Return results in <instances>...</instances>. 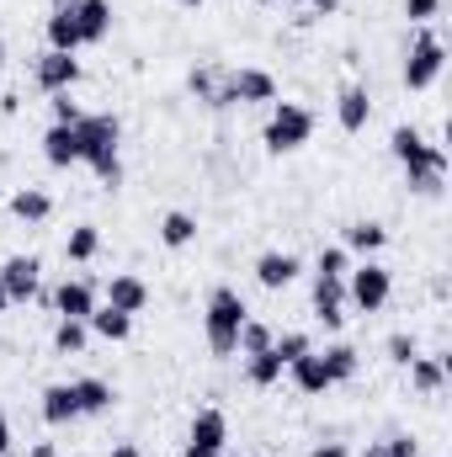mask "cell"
Wrapping results in <instances>:
<instances>
[{
  "mask_svg": "<svg viewBox=\"0 0 452 457\" xmlns=\"http://www.w3.org/2000/svg\"><path fill=\"white\" fill-rule=\"evenodd\" d=\"M389 293H394V271H389V266L362 261L356 271H346V298H351L362 314H378V309L389 303Z\"/></svg>",
  "mask_w": 452,
  "mask_h": 457,
  "instance_id": "cell-6",
  "label": "cell"
},
{
  "mask_svg": "<svg viewBox=\"0 0 452 457\" xmlns=\"http://www.w3.org/2000/svg\"><path fill=\"white\" fill-rule=\"evenodd\" d=\"M293 277H298V255H288V250H266V255L255 261V282H261V287H272V293H277V287H288Z\"/></svg>",
  "mask_w": 452,
  "mask_h": 457,
  "instance_id": "cell-17",
  "label": "cell"
},
{
  "mask_svg": "<svg viewBox=\"0 0 452 457\" xmlns=\"http://www.w3.org/2000/svg\"><path fill=\"white\" fill-rule=\"evenodd\" d=\"M320 361H325L331 383H351L356 378V345H331V351H320Z\"/></svg>",
  "mask_w": 452,
  "mask_h": 457,
  "instance_id": "cell-29",
  "label": "cell"
},
{
  "mask_svg": "<svg viewBox=\"0 0 452 457\" xmlns=\"http://www.w3.org/2000/svg\"><path fill=\"white\" fill-rule=\"evenodd\" d=\"M149 303V287H144V277H133V271H122L107 282V309H122V314H138Z\"/></svg>",
  "mask_w": 452,
  "mask_h": 457,
  "instance_id": "cell-19",
  "label": "cell"
},
{
  "mask_svg": "<svg viewBox=\"0 0 452 457\" xmlns=\"http://www.w3.org/2000/svg\"><path fill=\"white\" fill-rule=\"evenodd\" d=\"M298 5H309V0H298Z\"/></svg>",
  "mask_w": 452,
  "mask_h": 457,
  "instance_id": "cell-49",
  "label": "cell"
},
{
  "mask_svg": "<svg viewBox=\"0 0 452 457\" xmlns=\"http://www.w3.org/2000/svg\"><path fill=\"white\" fill-rule=\"evenodd\" d=\"M255 5H266V0H255Z\"/></svg>",
  "mask_w": 452,
  "mask_h": 457,
  "instance_id": "cell-50",
  "label": "cell"
},
{
  "mask_svg": "<svg viewBox=\"0 0 452 457\" xmlns=\"http://www.w3.org/2000/svg\"><path fill=\"white\" fill-rule=\"evenodd\" d=\"M86 330H96L102 341H128V336H133V314H122V309H96V314L86 320Z\"/></svg>",
  "mask_w": 452,
  "mask_h": 457,
  "instance_id": "cell-27",
  "label": "cell"
},
{
  "mask_svg": "<svg viewBox=\"0 0 452 457\" xmlns=\"http://www.w3.org/2000/svg\"><path fill=\"white\" fill-rule=\"evenodd\" d=\"M75 133H80V165H91L102 187H117V181H122V160H117L122 128H117V117H107V112L91 117L86 112L80 122H75Z\"/></svg>",
  "mask_w": 452,
  "mask_h": 457,
  "instance_id": "cell-2",
  "label": "cell"
},
{
  "mask_svg": "<svg viewBox=\"0 0 452 457\" xmlns=\"http://www.w3.org/2000/svg\"><path fill=\"white\" fill-rule=\"evenodd\" d=\"M181 457H213V453H197V447H187V453H181Z\"/></svg>",
  "mask_w": 452,
  "mask_h": 457,
  "instance_id": "cell-45",
  "label": "cell"
},
{
  "mask_svg": "<svg viewBox=\"0 0 452 457\" xmlns=\"http://www.w3.org/2000/svg\"><path fill=\"white\" fill-rule=\"evenodd\" d=\"M75 5H80V0H54V11H75Z\"/></svg>",
  "mask_w": 452,
  "mask_h": 457,
  "instance_id": "cell-44",
  "label": "cell"
},
{
  "mask_svg": "<svg viewBox=\"0 0 452 457\" xmlns=\"http://www.w3.org/2000/svg\"><path fill=\"white\" fill-rule=\"evenodd\" d=\"M272 345H277V356H282V367H288V361H298L304 351H314V345H309V336H298V330H288L282 341H272Z\"/></svg>",
  "mask_w": 452,
  "mask_h": 457,
  "instance_id": "cell-33",
  "label": "cell"
},
{
  "mask_svg": "<svg viewBox=\"0 0 452 457\" xmlns=\"http://www.w3.org/2000/svg\"><path fill=\"white\" fill-rule=\"evenodd\" d=\"M43 420H48V426H75V420H80L75 383H54V388H43Z\"/></svg>",
  "mask_w": 452,
  "mask_h": 457,
  "instance_id": "cell-15",
  "label": "cell"
},
{
  "mask_svg": "<svg viewBox=\"0 0 452 457\" xmlns=\"http://www.w3.org/2000/svg\"><path fill=\"white\" fill-rule=\"evenodd\" d=\"M309 457H351L340 442H320V447H309Z\"/></svg>",
  "mask_w": 452,
  "mask_h": 457,
  "instance_id": "cell-39",
  "label": "cell"
},
{
  "mask_svg": "<svg viewBox=\"0 0 452 457\" xmlns=\"http://www.w3.org/2000/svg\"><path fill=\"white\" fill-rule=\"evenodd\" d=\"M442 64H448V43H442V32L421 27L415 43H410V54H405V86H410V91H431L437 75H442Z\"/></svg>",
  "mask_w": 452,
  "mask_h": 457,
  "instance_id": "cell-5",
  "label": "cell"
},
{
  "mask_svg": "<svg viewBox=\"0 0 452 457\" xmlns=\"http://www.w3.org/2000/svg\"><path fill=\"white\" fill-rule=\"evenodd\" d=\"M437 11H442V0H405V16H410L415 27H426Z\"/></svg>",
  "mask_w": 452,
  "mask_h": 457,
  "instance_id": "cell-38",
  "label": "cell"
},
{
  "mask_svg": "<svg viewBox=\"0 0 452 457\" xmlns=\"http://www.w3.org/2000/svg\"><path fill=\"white\" fill-rule=\"evenodd\" d=\"M32 75H38V86H43L48 96H59V91H70V86L80 80V59H75V54H54V48H48V54L38 59V70H32Z\"/></svg>",
  "mask_w": 452,
  "mask_h": 457,
  "instance_id": "cell-11",
  "label": "cell"
},
{
  "mask_svg": "<svg viewBox=\"0 0 452 457\" xmlns=\"http://www.w3.org/2000/svg\"><path fill=\"white\" fill-rule=\"evenodd\" d=\"M314 271H325V277H346L351 271V255L340 250V245H331V250H320V266Z\"/></svg>",
  "mask_w": 452,
  "mask_h": 457,
  "instance_id": "cell-32",
  "label": "cell"
},
{
  "mask_svg": "<svg viewBox=\"0 0 452 457\" xmlns=\"http://www.w3.org/2000/svg\"><path fill=\"white\" fill-rule=\"evenodd\" d=\"M367 117H372V96H367L362 86H346V91L336 96V122L346 128V133H362Z\"/></svg>",
  "mask_w": 452,
  "mask_h": 457,
  "instance_id": "cell-16",
  "label": "cell"
},
{
  "mask_svg": "<svg viewBox=\"0 0 452 457\" xmlns=\"http://www.w3.org/2000/svg\"><path fill=\"white\" fill-rule=\"evenodd\" d=\"M96 250H102L96 224H75V228H70V239H64V261H91Z\"/></svg>",
  "mask_w": 452,
  "mask_h": 457,
  "instance_id": "cell-28",
  "label": "cell"
},
{
  "mask_svg": "<svg viewBox=\"0 0 452 457\" xmlns=\"http://www.w3.org/2000/svg\"><path fill=\"white\" fill-rule=\"evenodd\" d=\"M309 133H314V112H309V107H298V102H277L272 117H266L261 144H266L272 154H293V149L309 144Z\"/></svg>",
  "mask_w": 452,
  "mask_h": 457,
  "instance_id": "cell-4",
  "label": "cell"
},
{
  "mask_svg": "<svg viewBox=\"0 0 452 457\" xmlns=\"http://www.w3.org/2000/svg\"><path fill=\"white\" fill-rule=\"evenodd\" d=\"M389 361H394V367H410V361H415V336H394V341H389Z\"/></svg>",
  "mask_w": 452,
  "mask_h": 457,
  "instance_id": "cell-37",
  "label": "cell"
},
{
  "mask_svg": "<svg viewBox=\"0 0 452 457\" xmlns=\"http://www.w3.org/2000/svg\"><path fill=\"white\" fill-rule=\"evenodd\" d=\"M288 378L298 383V394H325V388H336L331 372H325V361H320V351H304L298 361H288Z\"/></svg>",
  "mask_w": 452,
  "mask_h": 457,
  "instance_id": "cell-18",
  "label": "cell"
},
{
  "mask_svg": "<svg viewBox=\"0 0 452 457\" xmlns=\"http://www.w3.org/2000/svg\"><path fill=\"white\" fill-rule=\"evenodd\" d=\"M38 255H11L5 266H0V287H5V298L11 303H27V298H38Z\"/></svg>",
  "mask_w": 452,
  "mask_h": 457,
  "instance_id": "cell-9",
  "label": "cell"
},
{
  "mask_svg": "<svg viewBox=\"0 0 452 457\" xmlns=\"http://www.w3.org/2000/svg\"><path fill=\"white\" fill-rule=\"evenodd\" d=\"M187 86H192V96H203V102L213 107V96H219V75H213V70H192Z\"/></svg>",
  "mask_w": 452,
  "mask_h": 457,
  "instance_id": "cell-34",
  "label": "cell"
},
{
  "mask_svg": "<svg viewBox=\"0 0 452 457\" xmlns=\"http://www.w3.org/2000/svg\"><path fill=\"white\" fill-rule=\"evenodd\" d=\"M340 303H346V277H325V271H314V320H320L325 330H340V325H346Z\"/></svg>",
  "mask_w": 452,
  "mask_h": 457,
  "instance_id": "cell-10",
  "label": "cell"
},
{
  "mask_svg": "<svg viewBox=\"0 0 452 457\" xmlns=\"http://www.w3.org/2000/svg\"><path fill=\"white\" fill-rule=\"evenodd\" d=\"M245 107V102H277V80L266 75V70H234L219 80V96H213V107Z\"/></svg>",
  "mask_w": 452,
  "mask_h": 457,
  "instance_id": "cell-7",
  "label": "cell"
},
{
  "mask_svg": "<svg viewBox=\"0 0 452 457\" xmlns=\"http://www.w3.org/2000/svg\"><path fill=\"white\" fill-rule=\"evenodd\" d=\"M43 160H48L54 170L80 165V133H75V128H64V122H54V128L43 133Z\"/></svg>",
  "mask_w": 452,
  "mask_h": 457,
  "instance_id": "cell-13",
  "label": "cell"
},
{
  "mask_svg": "<svg viewBox=\"0 0 452 457\" xmlns=\"http://www.w3.org/2000/svg\"><path fill=\"white\" fill-rule=\"evenodd\" d=\"M176 5H187V11H197V5H203V0H176Z\"/></svg>",
  "mask_w": 452,
  "mask_h": 457,
  "instance_id": "cell-47",
  "label": "cell"
},
{
  "mask_svg": "<svg viewBox=\"0 0 452 457\" xmlns=\"http://www.w3.org/2000/svg\"><path fill=\"white\" fill-rule=\"evenodd\" d=\"M48 112H54V122H64V128H75V122H80V107H75V102H70V91H59V96H54V102H48Z\"/></svg>",
  "mask_w": 452,
  "mask_h": 457,
  "instance_id": "cell-35",
  "label": "cell"
},
{
  "mask_svg": "<svg viewBox=\"0 0 452 457\" xmlns=\"http://www.w3.org/2000/svg\"><path fill=\"white\" fill-rule=\"evenodd\" d=\"M75 27H80V43H107L113 37V0H80Z\"/></svg>",
  "mask_w": 452,
  "mask_h": 457,
  "instance_id": "cell-14",
  "label": "cell"
},
{
  "mask_svg": "<svg viewBox=\"0 0 452 457\" xmlns=\"http://www.w3.org/2000/svg\"><path fill=\"white\" fill-rule=\"evenodd\" d=\"M288 367H282V356H277V345H266V351H255V356H245V383L250 388H272L277 378H282Z\"/></svg>",
  "mask_w": 452,
  "mask_h": 457,
  "instance_id": "cell-23",
  "label": "cell"
},
{
  "mask_svg": "<svg viewBox=\"0 0 452 457\" xmlns=\"http://www.w3.org/2000/svg\"><path fill=\"white\" fill-rule=\"evenodd\" d=\"M192 239H197V219H192V213L176 208V213L160 219V245H165V250H187Z\"/></svg>",
  "mask_w": 452,
  "mask_h": 457,
  "instance_id": "cell-25",
  "label": "cell"
},
{
  "mask_svg": "<svg viewBox=\"0 0 452 457\" xmlns=\"http://www.w3.org/2000/svg\"><path fill=\"white\" fill-rule=\"evenodd\" d=\"M234 457H245V453H234Z\"/></svg>",
  "mask_w": 452,
  "mask_h": 457,
  "instance_id": "cell-51",
  "label": "cell"
},
{
  "mask_svg": "<svg viewBox=\"0 0 452 457\" xmlns=\"http://www.w3.org/2000/svg\"><path fill=\"white\" fill-rule=\"evenodd\" d=\"M11 453V420H5V415H0V457Z\"/></svg>",
  "mask_w": 452,
  "mask_h": 457,
  "instance_id": "cell-40",
  "label": "cell"
},
{
  "mask_svg": "<svg viewBox=\"0 0 452 457\" xmlns=\"http://www.w3.org/2000/svg\"><path fill=\"white\" fill-rule=\"evenodd\" d=\"M0 70H5V37H0Z\"/></svg>",
  "mask_w": 452,
  "mask_h": 457,
  "instance_id": "cell-48",
  "label": "cell"
},
{
  "mask_svg": "<svg viewBox=\"0 0 452 457\" xmlns=\"http://www.w3.org/2000/svg\"><path fill=\"white\" fill-rule=\"evenodd\" d=\"M43 32H48V48H54V54H75V48H86V43H80V27H75V11H48Z\"/></svg>",
  "mask_w": 452,
  "mask_h": 457,
  "instance_id": "cell-20",
  "label": "cell"
},
{
  "mask_svg": "<svg viewBox=\"0 0 452 457\" xmlns=\"http://www.w3.org/2000/svg\"><path fill=\"white\" fill-rule=\"evenodd\" d=\"M448 372H452V356H415V361H410L415 394H437V388L448 383Z\"/></svg>",
  "mask_w": 452,
  "mask_h": 457,
  "instance_id": "cell-22",
  "label": "cell"
},
{
  "mask_svg": "<svg viewBox=\"0 0 452 457\" xmlns=\"http://www.w3.org/2000/svg\"><path fill=\"white\" fill-rule=\"evenodd\" d=\"M48 303L59 309V320H91V314H96V287H91L86 277H64Z\"/></svg>",
  "mask_w": 452,
  "mask_h": 457,
  "instance_id": "cell-8",
  "label": "cell"
},
{
  "mask_svg": "<svg viewBox=\"0 0 452 457\" xmlns=\"http://www.w3.org/2000/svg\"><path fill=\"white\" fill-rule=\"evenodd\" d=\"M224 442H229V420H224V410H197V420H192V436H187V447L224 457Z\"/></svg>",
  "mask_w": 452,
  "mask_h": 457,
  "instance_id": "cell-12",
  "label": "cell"
},
{
  "mask_svg": "<svg viewBox=\"0 0 452 457\" xmlns=\"http://www.w3.org/2000/svg\"><path fill=\"white\" fill-rule=\"evenodd\" d=\"M107 457H144V453H138L133 442H117V447H113V453H107Z\"/></svg>",
  "mask_w": 452,
  "mask_h": 457,
  "instance_id": "cell-42",
  "label": "cell"
},
{
  "mask_svg": "<svg viewBox=\"0 0 452 457\" xmlns=\"http://www.w3.org/2000/svg\"><path fill=\"white\" fill-rule=\"evenodd\" d=\"M48 213H54V197L38 192V187H21V192L11 197V219H21V224H43Z\"/></svg>",
  "mask_w": 452,
  "mask_h": 457,
  "instance_id": "cell-24",
  "label": "cell"
},
{
  "mask_svg": "<svg viewBox=\"0 0 452 457\" xmlns=\"http://www.w3.org/2000/svg\"><path fill=\"white\" fill-rule=\"evenodd\" d=\"M272 341H277V336H272L261 320H245V325H239V345H234V351H239V356H255V351H266Z\"/></svg>",
  "mask_w": 452,
  "mask_h": 457,
  "instance_id": "cell-31",
  "label": "cell"
},
{
  "mask_svg": "<svg viewBox=\"0 0 452 457\" xmlns=\"http://www.w3.org/2000/svg\"><path fill=\"white\" fill-rule=\"evenodd\" d=\"M75 399H80V420L86 415H107L117 404L113 383H102V378H75Z\"/></svg>",
  "mask_w": 452,
  "mask_h": 457,
  "instance_id": "cell-21",
  "label": "cell"
},
{
  "mask_svg": "<svg viewBox=\"0 0 452 457\" xmlns=\"http://www.w3.org/2000/svg\"><path fill=\"white\" fill-rule=\"evenodd\" d=\"M389 149H394V160L405 165L410 192H426V197L442 192V181H448V149H442V144H431V138L415 133V128H394Z\"/></svg>",
  "mask_w": 452,
  "mask_h": 457,
  "instance_id": "cell-1",
  "label": "cell"
},
{
  "mask_svg": "<svg viewBox=\"0 0 452 457\" xmlns=\"http://www.w3.org/2000/svg\"><path fill=\"white\" fill-rule=\"evenodd\" d=\"M383 245H389V228L378 224V219H356V224L346 228V250L372 255V250H383Z\"/></svg>",
  "mask_w": 452,
  "mask_h": 457,
  "instance_id": "cell-26",
  "label": "cell"
},
{
  "mask_svg": "<svg viewBox=\"0 0 452 457\" xmlns=\"http://www.w3.org/2000/svg\"><path fill=\"white\" fill-rule=\"evenodd\" d=\"M245 320H250L245 298H239L234 287H213V298H208V314H203L208 351H213V356H234V345H239V325H245Z\"/></svg>",
  "mask_w": 452,
  "mask_h": 457,
  "instance_id": "cell-3",
  "label": "cell"
},
{
  "mask_svg": "<svg viewBox=\"0 0 452 457\" xmlns=\"http://www.w3.org/2000/svg\"><path fill=\"white\" fill-rule=\"evenodd\" d=\"M27 457H59V453H54V442H38V447H32Z\"/></svg>",
  "mask_w": 452,
  "mask_h": 457,
  "instance_id": "cell-43",
  "label": "cell"
},
{
  "mask_svg": "<svg viewBox=\"0 0 452 457\" xmlns=\"http://www.w3.org/2000/svg\"><path fill=\"white\" fill-rule=\"evenodd\" d=\"M54 351L80 356V351H86V320H59V325H54Z\"/></svg>",
  "mask_w": 452,
  "mask_h": 457,
  "instance_id": "cell-30",
  "label": "cell"
},
{
  "mask_svg": "<svg viewBox=\"0 0 452 457\" xmlns=\"http://www.w3.org/2000/svg\"><path fill=\"white\" fill-rule=\"evenodd\" d=\"M309 5H314L320 16H336V11H340V0H309Z\"/></svg>",
  "mask_w": 452,
  "mask_h": 457,
  "instance_id": "cell-41",
  "label": "cell"
},
{
  "mask_svg": "<svg viewBox=\"0 0 452 457\" xmlns=\"http://www.w3.org/2000/svg\"><path fill=\"white\" fill-rule=\"evenodd\" d=\"M5 309H11V298H5V287H0V314H5Z\"/></svg>",
  "mask_w": 452,
  "mask_h": 457,
  "instance_id": "cell-46",
  "label": "cell"
},
{
  "mask_svg": "<svg viewBox=\"0 0 452 457\" xmlns=\"http://www.w3.org/2000/svg\"><path fill=\"white\" fill-rule=\"evenodd\" d=\"M362 457H415V442L410 436H389L383 447H367Z\"/></svg>",
  "mask_w": 452,
  "mask_h": 457,
  "instance_id": "cell-36",
  "label": "cell"
}]
</instances>
